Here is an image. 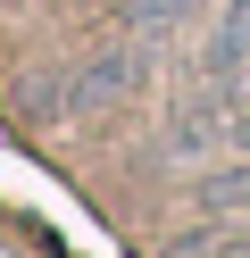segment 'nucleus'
<instances>
[{"mask_svg": "<svg viewBox=\"0 0 250 258\" xmlns=\"http://www.w3.org/2000/svg\"><path fill=\"white\" fill-rule=\"evenodd\" d=\"M133 75H142V58H133V50H92V58H75L67 75L33 84L25 108H33V117H100L109 100H125V92H133Z\"/></svg>", "mask_w": 250, "mask_h": 258, "instance_id": "obj_1", "label": "nucleus"}, {"mask_svg": "<svg viewBox=\"0 0 250 258\" xmlns=\"http://www.w3.org/2000/svg\"><path fill=\"white\" fill-rule=\"evenodd\" d=\"M209 67H217V75L250 67V0H233V9H225V25H217V42H209Z\"/></svg>", "mask_w": 250, "mask_h": 258, "instance_id": "obj_2", "label": "nucleus"}, {"mask_svg": "<svg viewBox=\"0 0 250 258\" xmlns=\"http://www.w3.org/2000/svg\"><path fill=\"white\" fill-rule=\"evenodd\" d=\"M209 0H142V25L159 34V25H183V17H200Z\"/></svg>", "mask_w": 250, "mask_h": 258, "instance_id": "obj_3", "label": "nucleus"}, {"mask_svg": "<svg viewBox=\"0 0 250 258\" xmlns=\"http://www.w3.org/2000/svg\"><path fill=\"white\" fill-rule=\"evenodd\" d=\"M209 142H217V117H209V108L175 125V150H183V158H200V150H209Z\"/></svg>", "mask_w": 250, "mask_h": 258, "instance_id": "obj_4", "label": "nucleus"}]
</instances>
